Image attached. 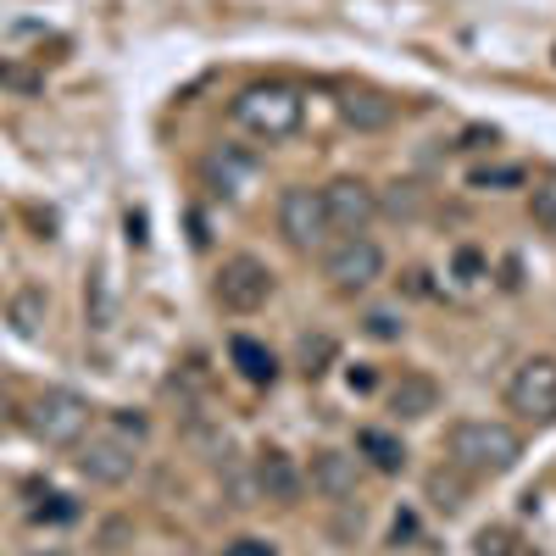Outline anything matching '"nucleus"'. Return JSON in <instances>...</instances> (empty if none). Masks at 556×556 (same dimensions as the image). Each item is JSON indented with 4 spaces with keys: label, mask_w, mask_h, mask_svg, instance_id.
Masks as SVG:
<instances>
[{
    "label": "nucleus",
    "mask_w": 556,
    "mask_h": 556,
    "mask_svg": "<svg viewBox=\"0 0 556 556\" xmlns=\"http://www.w3.org/2000/svg\"><path fill=\"white\" fill-rule=\"evenodd\" d=\"M451 468L468 479H501L523 462V434L513 424H490V417H462V424L445 434Z\"/></svg>",
    "instance_id": "obj_1"
},
{
    "label": "nucleus",
    "mask_w": 556,
    "mask_h": 556,
    "mask_svg": "<svg viewBox=\"0 0 556 556\" xmlns=\"http://www.w3.org/2000/svg\"><path fill=\"white\" fill-rule=\"evenodd\" d=\"M301 112H306V101L295 96L290 84H278V78L245 84L235 96V106H228V117H235L245 134H256V139H290L301 128Z\"/></svg>",
    "instance_id": "obj_2"
},
{
    "label": "nucleus",
    "mask_w": 556,
    "mask_h": 556,
    "mask_svg": "<svg viewBox=\"0 0 556 556\" xmlns=\"http://www.w3.org/2000/svg\"><path fill=\"white\" fill-rule=\"evenodd\" d=\"M28 434L39 445H78L89 434V401L73 395V390H45L28 401Z\"/></svg>",
    "instance_id": "obj_3"
},
{
    "label": "nucleus",
    "mask_w": 556,
    "mask_h": 556,
    "mask_svg": "<svg viewBox=\"0 0 556 556\" xmlns=\"http://www.w3.org/2000/svg\"><path fill=\"white\" fill-rule=\"evenodd\" d=\"M506 406L529 424H556V356H523L506 379Z\"/></svg>",
    "instance_id": "obj_4"
},
{
    "label": "nucleus",
    "mask_w": 556,
    "mask_h": 556,
    "mask_svg": "<svg viewBox=\"0 0 556 556\" xmlns=\"http://www.w3.org/2000/svg\"><path fill=\"white\" fill-rule=\"evenodd\" d=\"M323 273H329L334 290L356 295V290H367V285L384 278V251H379V240H367V235H340L329 245V256H323Z\"/></svg>",
    "instance_id": "obj_5"
},
{
    "label": "nucleus",
    "mask_w": 556,
    "mask_h": 556,
    "mask_svg": "<svg viewBox=\"0 0 556 556\" xmlns=\"http://www.w3.org/2000/svg\"><path fill=\"white\" fill-rule=\"evenodd\" d=\"M278 235H285L295 251H317L323 240L334 235L329 212H323V190H306V184H290L278 195Z\"/></svg>",
    "instance_id": "obj_6"
},
{
    "label": "nucleus",
    "mask_w": 556,
    "mask_h": 556,
    "mask_svg": "<svg viewBox=\"0 0 556 556\" xmlns=\"http://www.w3.org/2000/svg\"><path fill=\"white\" fill-rule=\"evenodd\" d=\"M267 295H273L267 262H256V256H228V262L217 267V301H223V312H262Z\"/></svg>",
    "instance_id": "obj_7"
},
{
    "label": "nucleus",
    "mask_w": 556,
    "mask_h": 556,
    "mask_svg": "<svg viewBox=\"0 0 556 556\" xmlns=\"http://www.w3.org/2000/svg\"><path fill=\"white\" fill-rule=\"evenodd\" d=\"M323 212H329L334 235H367V223L379 217V190L362 178H334L323 184Z\"/></svg>",
    "instance_id": "obj_8"
},
{
    "label": "nucleus",
    "mask_w": 556,
    "mask_h": 556,
    "mask_svg": "<svg viewBox=\"0 0 556 556\" xmlns=\"http://www.w3.org/2000/svg\"><path fill=\"white\" fill-rule=\"evenodd\" d=\"M134 468H139V456H134V445H128L123 434H96V440L78 445V473H84L89 484L117 490V484L134 479Z\"/></svg>",
    "instance_id": "obj_9"
},
{
    "label": "nucleus",
    "mask_w": 556,
    "mask_h": 556,
    "mask_svg": "<svg viewBox=\"0 0 556 556\" xmlns=\"http://www.w3.org/2000/svg\"><path fill=\"white\" fill-rule=\"evenodd\" d=\"M256 490H262L267 501H278V506H295L301 490H306V473L295 468V456L262 451V456H256Z\"/></svg>",
    "instance_id": "obj_10"
},
{
    "label": "nucleus",
    "mask_w": 556,
    "mask_h": 556,
    "mask_svg": "<svg viewBox=\"0 0 556 556\" xmlns=\"http://www.w3.org/2000/svg\"><path fill=\"white\" fill-rule=\"evenodd\" d=\"M312 490L323 501H351L356 495V456L345 451H317L312 456Z\"/></svg>",
    "instance_id": "obj_11"
},
{
    "label": "nucleus",
    "mask_w": 556,
    "mask_h": 556,
    "mask_svg": "<svg viewBox=\"0 0 556 556\" xmlns=\"http://www.w3.org/2000/svg\"><path fill=\"white\" fill-rule=\"evenodd\" d=\"M390 412L406 417V424H417V417L440 412V384L429 374H401V384L390 390Z\"/></svg>",
    "instance_id": "obj_12"
},
{
    "label": "nucleus",
    "mask_w": 556,
    "mask_h": 556,
    "mask_svg": "<svg viewBox=\"0 0 556 556\" xmlns=\"http://www.w3.org/2000/svg\"><path fill=\"white\" fill-rule=\"evenodd\" d=\"M340 117H345L351 128H362V134H379V128H390V123H395V101L374 96V89H362V96H345Z\"/></svg>",
    "instance_id": "obj_13"
},
{
    "label": "nucleus",
    "mask_w": 556,
    "mask_h": 556,
    "mask_svg": "<svg viewBox=\"0 0 556 556\" xmlns=\"http://www.w3.org/2000/svg\"><path fill=\"white\" fill-rule=\"evenodd\" d=\"M228 356H235V367H240V379H251V384H273L278 379V356L267 351V345H256V340H235L228 345Z\"/></svg>",
    "instance_id": "obj_14"
},
{
    "label": "nucleus",
    "mask_w": 556,
    "mask_h": 556,
    "mask_svg": "<svg viewBox=\"0 0 556 556\" xmlns=\"http://www.w3.org/2000/svg\"><path fill=\"white\" fill-rule=\"evenodd\" d=\"M356 451L374 462L379 473H401V468H406V445H401L395 434H384V429H362V434H356Z\"/></svg>",
    "instance_id": "obj_15"
},
{
    "label": "nucleus",
    "mask_w": 556,
    "mask_h": 556,
    "mask_svg": "<svg viewBox=\"0 0 556 556\" xmlns=\"http://www.w3.org/2000/svg\"><path fill=\"white\" fill-rule=\"evenodd\" d=\"M473 545H479V556H540V551H534V545H523L513 529H484Z\"/></svg>",
    "instance_id": "obj_16"
},
{
    "label": "nucleus",
    "mask_w": 556,
    "mask_h": 556,
    "mask_svg": "<svg viewBox=\"0 0 556 556\" xmlns=\"http://www.w3.org/2000/svg\"><path fill=\"white\" fill-rule=\"evenodd\" d=\"M529 212H534V223L545 228V235L556 228V173H551V178H540L534 190H529Z\"/></svg>",
    "instance_id": "obj_17"
},
{
    "label": "nucleus",
    "mask_w": 556,
    "mask_h": 556,
    "mask_svg": "<svg viewBox=\"0 0 556 556\" xmlns=\"http://www.w3.org/2000/svg\"><path fill=\"white\" fill-rule=\"evenodd\" d=\"M379 212H390V217H417V212H424V190H417V184H390V195L379 201Z\"/></svg>",
    "instance_id": "obj_18"
},
{
    "label": "nucleus",
    "mask_w": 556,
    "mask_h": 556,
    "mask_svg": "<svg viewBox=\"0 0 556 556\" xmlns=\"http://www.w3.org/2000/svg\"><path fill=\"white\" fill-rule=\"evenodd\" d=\"M12 323H17V334H39V323H45V295H39V290H23L17 306H12Z\"/></svg>",
    "instance_id": "obj_19"
},
{
    "label": "nucleus",
    "mask_w": 556,
    "mask_h": 556,
    "mask_svg": "<svg viewBox=\"0 0 556 556\" xmlns=\"http://www.w3.org/2000/svg\"><path fill=\"white\" fill-rule=\"evenodd\" d=\"M468 184H473V190H518V184H523V167H479Z\"/></svg>",
    "instance_id": "obj_20"
},
{
    "label": "nucleus",
    "mask_w": 556,
    "mask_h": 556,
    "mask_svg": "<svg viewBox=\"0 0 556 556\" xmlns=\"http://www.w3.org/2000/svg\"><path fill=\"white\" fill-rule=\"evenodd\" d=\"M334 356V340L329 334H306L301 340V362H306V374H323V362Z\"/></svg>",
    "instance_id": "obj_21"
},
{
    "label": "nucleus",
    "mask_w": 556,
    "mask_h": 556,
    "mask_svg": "<svg viewBox=\"0 0 556 556\" xmlns=\"http://www.w3.org/2000/svg\"><path fill=\"white\" fill-rule=\"evenodd\" d=\"M429 495H434V506H445V513H456V506H462V484L445 479V468L429 479Z\"/></svg>",
    "instance_id": "obj_22"
},
{
    "label": "nucleus",
    "mask_w": 556,
    "mask_h": 556,
    "mask_svg": "<svg viewBox=\"0 0 556 556\" xmlns=\"http://www.w3.org/2000/svg\"><path fill=\"white\" fill-rule=\"evenodd\" d=\"M367 334H374V340H401L395 312H367Z\"/></svg>",
    "instance_id": "obj_23"
},
{
    "label": "nucleus",
    "mask_w": 556,
    "mask_h": 556,
    "mask_svg": "<svg viewBox=\"0 0 556 556\" xmlns=\"http://www.w3.org/2000/svg\"><path fill=\"white\" fill-rule=\"evenodd\" d=\"M223 556H278V551H273L267 540H235V545H228Z\"/></svg>",
    "instance_id": "obj_24"
},
{
    "label": "nucleus",
    "mask_w": 556,
    "mask_h": 556,
    "mask_svg": "<svg viewBox=\"0 0 556 556\" xmlns=\"http://www.w3.org/2000/svg\"><path fill=\"white\" fill-rule=\"evenodd\" d=\"M7 424H12V395L0 390V429H7Z\"/></svg>",
    "instance_id": "obj_25"
},
{
    "label": "nucleus",
    "mask_w": 556,
    "mask_h": 556,
    "mask_svg": "<svg viewBox=\"0 0 556 556\" xmlns=\"http://www.w3.org/2000/svg\"><path fill=\"white\" fill-rule=\"evenodd\" d=\"M34 556H62V551H34Z\"/></svg>",
    "instance_id": "obj_26"
},
{
    "label": "nucleus",
    "mask_w": 556,
    "mask_h": 556,
    "mask_svg": "<svg viewBox=\"0 0 556 556\" xmlns=\"http://www.w3.org/2000/svg\"><path fill=\"white\" fill-rule=\"evenodd\" d=\"M551 235H556V228H551Z\"/></svg>",
    "instance_id": "obj_27"
}]
</instances>
